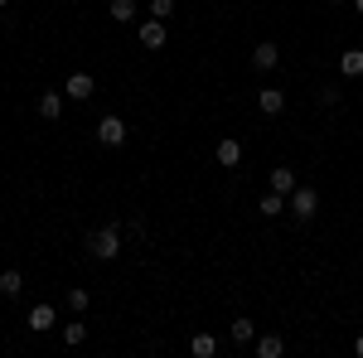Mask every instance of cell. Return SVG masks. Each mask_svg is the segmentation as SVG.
<instances>
[{"label":"cell","instance_id":"cell-12","mask_svg":"<svg viewBox=\"0 0 363 358\" xmlns=\"http://www.w3.org/2000/svg\"><path fill=\"white\" fill-rule=\"evenodd\" d=\"M286 354V339H281V334H262V339H257V358H281Z\"/></svg>","mask_w":363,"mask_h":358},{"label":"cell","instance_id":"cell-10","mask_svg":"<svg viewBox=\"0 0 363 358\" xmlns=\"http://www.w3.org/2000/svg\"><path fill=\"white\" fill-rule=\"evenodd\" d=\"M63 102H68L63 92H44V97H39V116H44V121H58V116H63Z\"/></svg>","mask_w":363,"mask_h":358},{"label":"cell","instance_id":"cell-5","mask_svg":"<svg viewBox=\"0 0 363 358\" xmlns=\"http://www.w3.org/2000/svg\"><path fill=\"white\" fill-rule=\"evenodd\" d=\"M97 140H102V145H121V140H126V121H121V116H102V121H97Z\"/></svg>","mask_w":363,"mask_h":358},{"label":"cell","instance_id":"cell-24","mask_svg":"<svg viewBox=\"0 0 363 358\" xmlns=\"http://www.w3.org/2000/svg\"><path fill=\"white\" fill-rule=\"evenodd\" d=\"M330 5H344V0H330Z\"/></svg>","mask_w":363,"mask_h":358},{"label":"cell","instance_id":"cell-3","mask_svg":"<svg viewBox=\"0 0 363 358\" xmlns=\"http://www.w3.org/2000/svg\"><path fill=\"white\" fill-rule=\"evenodd\" d=\"M92 92H97V83H92V73H73V78L63 83V97H68V102H87Z\"/></svg>","mask_w":363,"mask_h":358},{"label":"cell","instance_id":"cell-9","mask_svg":"<svg viewBox=\"0 0 363 358\" xmlns=\"http://www.w3.org/2000/svg\"><path fill=\"white\" fill-rule=\"evenodd\" d=\"M25 325H29V330H34V334L54 330V305H49V301H39V305H34V310H29V320H25Z\"/></svg>","mask_w":363,"mask_h":358},{"label":"cell","instance_id":"cell-4","mask_svg":"<svg viewBox=\"0 0 363 358\" xmlns=\"http://www.w3.org/2000/svg\"><path fill=\"white\" fill-rule=\"evenodd\" d=\"M277 63H281V49L272 44V39H262V44L252 49V68H257V73H272Z\"/></svg>","mask_w":363,"mask_h":358},{"label":"cell","instance_id":"cell-20","mask_svg":"<svg viewBox=\"0 0 363 358\" xmlns=\"http://www.w3.org/2000/svg\"><path fill=\"white\" fill-rule=\"evenodd\" d=\"M83 339H87V325H83V320L63 325V344H83Z\"/></svg>","mask_w":363,"mask_h":358},{"label":"cell","instance_id":"cell-15","mask_svg":"<svg viewBox=\"0 0 363 358\" xmlns=\"http://www.w3.org/2000/svg\"><path fill=\"white\" fill-rule=\"evenodd\" d=\"M189 354L194 358H213L218 354V339H213V334H194V339H189Z\"/></svg>","mask_w":363,"mask_h":358},{"label":"cell","instance_id":"cell-8","mask_svg":"<svg viewBox=\"0 0 363 358\" xmlns=\"http://www.w3.org/2000/svg\"><path fill=\"white\" fill-rule=\"evenodd\" d=\"M140 44H145V49H165V20L150 15V20L140 25Z\"/></svg>","mask_w":363,"mask_h":358},{"label":"cell","instance_id":"cell-19","mask_svg":"<svg viewBox=\"0 0 363 358\" xmlns=\"http://www.w3.org/2000/svg\"><path fill=\"white\" fill-rule=\"evenodd\" d=\"M87 305H92V296H87L83 286H73V291H68V310H73V315H83Z\"/></svg>","mask_w":363,"mask_h":358},{"label":"cell","instance_id":"cell-6","mask_svg":"<svg viewBox=\"0 0 363 358\" xmlns=\"http://www.w3.org/2000/svg\"><path fill=\"white\" fill-rule=\"evenodd\" d=\"M213 160H218L223 169H238V165H242V145H238L233 136H228V140H218V150H213Z\"/></svg>","mask_w":363,"mask_h":358},{"label":"cell","instance_id":"cell-25","mask_svg":"<svg viewBox=\"0 0 363 358\" xmlns=\"http://www.w3.org/2000/svg\"><path fill=\"white\" fill-rule=\"evenodd\" d=\"M0 5H5V0H0Z\"/></svg>","mask_w":363,"mask_h":358},{"label":"cell","instance_id":"cell-1","mask_svg":"<svg viewBox=\"0 0 363 358\" xmlns=\"http://www.w3.org/2000/svg\"><path fill=\"white\" fill-rule=\"evenodd\" d=\"M87 252H92L97 262H116V257H121V233H116V223L87 233Z\"/></svg>","mask_w":363,"mask_h":358},{"label":"cell","instance_id":"cell-14","mask_svg":"<svg viewBox=\"0 0 363 358\" xmlns=\"http://www.w3.org/2000/svg\"><path fill=\"white\" fill-rule=\"evenodd\" d=\"M107 15H112L116 25H131L140 10H136V0H112V5H107Z\"/></svg>","mask_w":363,"mask_h":358},{"label":"cell","instance_id":"cell-2","mask_svg":"<svg viewBox=\"0 0 363 358\" xmlns=\"http://www.w3.org/2000/svg\"><path fill=\"white\" fill-rule=\"evenodd\" d=\"M286 208H291V218L310 223V218H315V213H320V194L310 189V184H306V189H301V184H296V189L286 194Z\"/></svg>","mask_w":363,"mask_h":358},{"label":"cell","instance_id":"cell-23","mask_svg":"<svg viewBox=\"0 0 363 358\" xmlns=\"http://www.w3.org/2000/svg\"><path fill=\"white\" fill-rule=\"evenodd\" d=\"M354 10H359V15H363V0H354Z\"/></svg>","mask_w":363,"mask_h":358},{"label":"cell","instance_id":"cell-13","mask_svg":"<svg viewBox=\"0 0 363 358\" xmlns=\"http://www.w3.org/2000/svg\"><path fill=\"white\" fill-rule=\"evenodd\" d=\"M257 213H262V218H277V213H286V194H262V203H257Z\"/></svg>","mask_w":363,"mask_h":358},{"label":"cell","instance_id":"cell-11","mask_svg":"<svg viewBox=\"0 0 363 358\" xmlns=\"http://www.w3.org/2000/svg\"><path fill=\"white\" fill-rule=\"evenodd\" d=\"M339 73L344 78H363V49H344L339 54Z\"/></svg>","mask_w":363,"mask_h":358},{"label":"cell","instance_id":"cell-7","mask_svg":"<svg viewBox=\"0 0 363 358\" xmlns=\"http://www.w3.org/2000/svg\"><path fill=\"white\" fill-rule=\"evenodd\" d=\"M257 107L267 111V116H281V111H286V92H281V87H262V92H257Z\"/></svg>","mask_w":363,"mask_h":358},{"label":"cell","instance_id":"cell-21","mask_svg":"<svg viewBox=\"0 0 363 358\" xmlns=\"http://www.w3.org/2000/svg\"><path fill=\"white\" fill-rule=\"evenodd\" d=\"M150 15H155V20H165V25H169V15H174V0H150Z\"/></svg>","mask_w":363,"mask_h":358},{"label":"cell","instance_id":"cell-17","mask_svg":"<svg viewBox=\"0 0 363 358\" xmlns=\"http://www.w3.org/2000/svg\"><path fill=\"white\" fill-rule=\"evenodd\" d=\"M272 189H277V194H291V189H296V169H286V165L272 169Z\"/></svg>","mask_w":363,"mask_h":358},{"label":"cell","instance_id":"cell-16","mask_svg":"<svg viewBox=\"0 0 363 358\" xmlns=\"http://www.w3.org/2000/svg\"><path fill=\"white\" fill-rule=\"evenodd\" d=\"M228 334H233V344H242V349H247L252 339H257V325H252V320H233V330H228Z\"/></svg>","mask_w":363,"mask_h":358},{"label":"cell","instance_id":"cell-22","mask_svg":"<svg viewBox=\"0 0 363 358\" xmlns=\"http://www.w3.org/2000/svg\"><path fill=\"white\" fill-rule=\"evenodd\" d=\"M354 354H359V358H363V334H359V339H354Z\"/></svg>","mask_w":363,"mask_h":358},{"label":"cell","instance_id":"cell-18","mask_svg":"<svg viewBox=\"0 0 363 358\" xmlns=\"http://www.w3.org/2000/svg\"><path fill=\"white\" fill-rule=\"evenodd\" d=\"M25 291V276L20 272H0V296H20Z\"/></svg>","mask_w":363,"mask_h":358}]
</instances>
